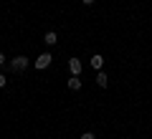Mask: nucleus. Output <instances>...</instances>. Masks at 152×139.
I'll list each match as a JSON object with an SVG mask.
<instances>
[{
  "label": "nucleus",
  "mask_w": 152,
  "mask_h": 139,
  "mask_svg": "<svg viewBox=\"0 0 152 139\" xmlns=\"http://www.w3.org/2000/svg\"><path fill=\"white\" fill-rule=\"evenodd\" d=\"M51 61H53V56H51V53H41L36 61H33V66H36L38 71H43V68H48V66H51Z\"/></svg>",
  "instance_id": "f257e3e1"
},
{
  "label": "nucleus",
  "mask_w": 152,
  "mask_h": 139,
  "mask_svg": "<svg viewBox=\"0 0 152 139\" xmlns=\"http://www.w3.org/2000/svg\"><path fill=\"white\" fill-rule=\"evenodd\" d=\"M10 68L15 71V74H20V71H26V68H28V58H26V56H15V58L10 61Z\"/></svg>",
  "instance_id": "f03ea898"
},
{
  "label": "nucleus",
  "mask_w": 152,
  "mask_h": 139,
  "mask_svg": "<svg viewBox=\"0 0 152 139\" xmlns=\"http://www.w3.org/2000/svg\"><path fill=\"white\" fill-rule=\"evenodd\" d=\"M81 68H84V63L79 58H69V71H71V76H79L81 74Z\"/></svg>",
  "instance_id": "7ed1b4c3"
},
{
  "label": "nucleus",
  "mask_w": 152,
  "mask_h": 139,
  "mask_svg": "<svg viewBox=\"0 0 152 139\" xmlns=\"http://www.w3.org/2000/svg\"><path fill=\"white\" fill-rule=\"evenodd\" d=\"M89 63H91V68L102 71V68H104V56H102V53H94V56H91V61H89Z\"/></svg>",
  "instance_id": "20e7f679"
},
{
  "label": "nucleus",
  "mask_w": 152,
  "mask_h": 139,
  "mask_svg": "<svg viewBox=\"0 0 152 139\" xmlns=\"http://www.w3.org/2000/svg\"><path fill=\"white\" fill-rule=\"evenodd\" d=\"M66 86H69L71 91H79V89H81V79H79V76H71V79L66 81Z\"/></svg>",
  "instance_id": "39448f33"
},
{
  "label": "nucleus",
  "mask_w": 152,
  "mask_h": 139,
  "mask_svg": "<svg viewBox=\"0 0 152 139\" xmlns=\"http://www.w3.org/2000/svg\"><path fill=\"white\" fill-rule=\"evenodd\" d=\"M43 41H46V46H56V43H58V36H56L53 31H48V33H46V38H43Z\"/></svg>",
  "instance_id": "423d86ee"
},
{
  "label": "nucleus",
  "mask_w": 152,
  "mask_h": 139,
  "mask_svg": "<svg viewBox=\"0 0 152 139\" xmlns=\"http://www.w3.org/2000/svg\"><path fill=\"white\" fill-rule=\"evenodd\" d=\"M96 84L102 86V89H107V74H104V71H99V74H96Z\"/></svg>",
  "instance_id": "0eeeda50"
},
{
  "label": "nucleus",
  "mask_w": 152,
  "mask_h": 139,
  "mask_svg": "<svg viewBox=\"0 0 152 139\" xmlns=\"http://www.w3.org/2000/svg\"><path fill=\"white\" fill-rule=\"evenodd\" d=\"M81 139H96V134H94V132H84Z\"/></svg>",
  "instance_id": "6e6552de"
},
{
  "label": "nucleus",
  "mask_w": 152,
  "mask_h": 139,
  "mask_svg": "<svg viewBox=\"0 0 152 139\" xmlns=\"http://www.w3.org/2000/svg\"><path fill=\"white\" fill-rule=\"evenodd\" d=\"M84 5H94V3H96V0H81Z\"/></svg>",
  "instance_id": "1a4fd4ad"
},
{
  "label": "nucleus",
  "mask_w": 152,
  "mask_h": 139,
  "mask_svg": "<svg viewBox=\"0 0 152 139\" xmlns=\"http://www.w3.org/2000/svg\"><path fill=\"white\" fill-rule=\"evenodd\" d=\"M3 86H5V76L0 74V89H3Z\"/></svg>",
  "instance_id": "9d476101"
},
{
  "label": "nucleus",
  "mask_w": 152,
  "mask_h": 139,
  "mask_svg": "<svg viewBox=\"0 0 152 139\" xmlns=\"http://www.w3.org/2000/svg\"><path fill=\"white\" fill-rule=\"evenodd\" d=\"M0 66H5V56L3 53H0Z\"/></svg>",
  "instance_id": "9b49d317"
}]
</instances>
